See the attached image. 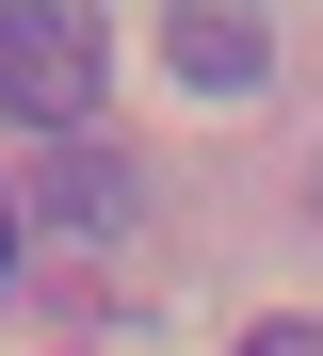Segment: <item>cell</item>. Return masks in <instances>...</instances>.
<instances>
[{"label":"cell","mask_w":323,"mask_h":356,"mask_svg":"<svg viewBox=\"0 0 323 356\" xmlns=\"http://www.w3.org/2000/svg\"><path fill=\"white\" fill-rule=\"evenodd\" d=\"M0 113L49 130V146L97 113V17L81 0H0Z\"/></svg>","instance_id":"cell-1"},{"label":"cell","mask_w":323,"mask_h":356,"mask_svg":"<svg viewBox=\"0 0 323 356\" xmlns=\"http://www.w3.org/2000/svg\"><path fill=\"white\" fill-rule=\"evenodd\" d=\"M65 227V243H113V227H146V178L113 146H33V195H17V243Z\"/></svg>","instance_id":"cell-2"},{"label":"cell","mask_w":323,"mask_h":356,"mask_svg":"<svg viewBox=\"0 0 323 356\" xmlns=\"http://www.w3.org/2000/svg\"><path fill=\"white\" fill-rule=\"evenodd\" d=\"M162 65L194 97H258V81H275V33H258V17H162Z\"/></svg>","instance_id":"cell-3"},{"label":"cell","mask_w":323,"mask_h":356,"mask_svg":"<svg viewBox=\"0 0 323 356\" xmlns=\"http://www.w3.org/2000/svg\"><path fill=\"white\" fill-rule=\"evenodd\" d=\"M242 356H323V324H258V340H242Z\"/></svg>","instance_id":"cell-4"},{"label":"cell","mask_w":323,"mask_h":356,"mask_svg":"<svg viewBox=\"0 0 323 356\" xmlns=\"http://www.w3.org/2000/svg\"><path fill=\"white\" fill-rule=\"evenodd\" d=\"M0 275H17V195H0Z\"/></svg>","instance_id":"cell-5"}]
</instances>
